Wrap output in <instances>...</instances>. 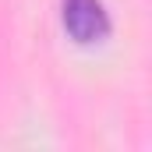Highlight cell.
I'll list each match as a JSON object with an SVG mask.
<instances>
[{
	"mask_svg": "<svg viewBox=\"0 0 152 152\" xmlns=\"http://www.w3.org/2000/svg\"><path fill=\"white\" fill-rule=\"evenodd\" d=\"M60 21H64V32L81 46L110 36V14H106L103 0H64Z\"/></svg>",
	"mask_w": 152,
	"mask_h": 152,
	"instance_id": "obj_1",
	"label": "cell"
}]
</instances>
